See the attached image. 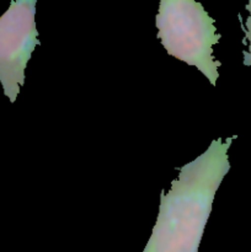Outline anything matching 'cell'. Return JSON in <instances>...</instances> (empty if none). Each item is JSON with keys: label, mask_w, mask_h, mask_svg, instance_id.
I'll return each instance as SVG.
<instances>
[{"label": "cell", "mask_w": 251, "mask_h": 252, "mask_svg": "<svg viewBox=\"0 0 251 252\" xmlns=\"http://www.w3.org/2000/svg\"><path fill=\"white\" fill-rule=\"evenodd\" d=\"M155 26L157 37L169 56L194 66L212 85H217L221 63L214 57L213 47L219 43L221 34L201 2L161 0Z\"/></svg>", "instance_id": "obj_2"}, {"label": "cell", "mask_w": 251, "mask_h": 252, "mask_svg": "<svg viewBox=\"0 0 251 252\" xmlns=\"http://www.w3.org/2000/svg\"><path fill=\"white\" fill-rule=\"evenodd\" d=\"M39 44L36 0H12L0 16V84L11 103L25 84V70Z\"/></svg>", "instance_id": "obj_3"}, {"label": "cell", "mask_w": 251, "mask_h": 252, "mask_svg": "<svg viewBox=\"0 0 251 252\" xmlns=\"http://www.w3.org/2000/svg\"><path fill=\"white\" fill-rule=\"evenodd\" d=\"M235 138L212 140L204 153L180 167L169 191H161L143 252H198L217 191L230 170L228 152Z\"/></svg>", "instance_id": "obj_1"}, {"label": "cell", "mask_w": 251, "mask_h": 252, "mask_svg": "<svg viewBox=\"0 0 251 252\" xmlns=\"http://www.w3.org/2000/svg\"><path fill=\"white\" fill-rule=\"evenodd\" d=\"M249 15L246 17L245 22L243 24V31L245 33V38H244V43L248 44V49L243 51V63L244 65L250 66L251 68V2L246 5Z\"/></svg>", "instance_id": "obj_4"}]
</instances>
